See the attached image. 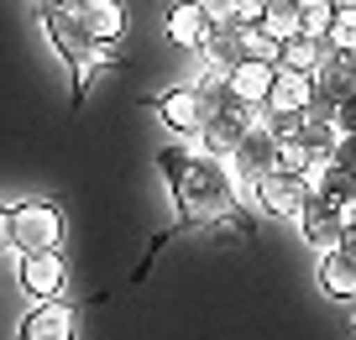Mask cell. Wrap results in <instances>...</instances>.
<instances>
[{
  "instance_id": "obj_6",
  "label": "cell",
  "mask_w": 356,
  "mask_h": 340,
  "mask_svg": "<svg viewBox=\"0 0 356 340\" xmlns=\"http://www.w3.org/2000/svg\"><path fill=\"white\" fill-rule=\"evenodd\" d=\"M299 236L314 246V252H335V246L346 241V231H351V220H346V204H335V199L325 194H309V204L299 209Z\"/></svg>"
},
{
  "instance_id": "obj_15",
  "label": "cell",
  "mask_w": 356,
  "mask_h": 340,
  "mask_svg": "<svg viewBox=\"0 0 356 340\" xmlns=\"http://www.w3.org/2000/svg\"><path fill=\"white\" fill-rule=\"evenodd\" d=\"M314 277H320V288H325L330 298H346V304L356 298V257L346 252V246H335V252H320V267H314Z\"/></svg>"
},
{
  "instance_id": "obj_24",
  "label": "cell",
  "mask_w": 356,
  "mask_h": 340,
  "mask_svg": "<svg viewBox=\"0 0 356 340\" xmlns=\"http://www.w3.org/2000/svg\"><path fill=\"white\" fill-rule=\"evenodd\" d=\"M335 163H341V168H356V131H341V142H335Z\"/></svg>"
},
{
  "instance_id": "obj_28",
  "label": "cell",
  "mask_w": 356,
  "mask_h": 340,
  "mask_svg": "<svg viewBox=\"0 0 356 340\" xmlns=\"http://www.w3.org/2000/svg\"><path fill=\"white\" fill-rule=\"evenodd\" d=\"M42 6H79V0H42Z\"/></svg>"
},
{
  "instance_id": "obj_11",
  "label": "cell",
  "mask_w": 356,
  "mask_h": 340,
  "mask_svg": "<svg viewBox=\"0 0 356 340\" xmlns=\"http://www.w3.org/2000/svg\"><path fill=\"white\" fill-rule=\"evenodd\" d=\"M273 74H278V63H262V58H241V63H236L231 74H220V79H225V89H231L236 105L262 110V105H267V89H273Z\"/></svg>"
},
{
  "instance_id": "obj_12",
  "label": "cell",
  "mask_w": 356,
  "mask_h": 340,
  "mask_svg": "<svg viewBox=\"0 0 356 340\" xmlns=\"http://www.w3.org/2000/svg\"><path fill=\"white\" fill-rule=\"evenodd\" d=\"M314 105V84L309 74H293V68L278 63V74H273V89H267V115H304V110Z\"/></svg>"
},
{
  "instance_id": "obj_1",
  "label": "cell",
  "mask_w": 356,
  "mask_h": 340,
  "mask_svg": "<svg viewBox=\"0 0 356 340\" xmlns=\"http://www.w3.org/2000/svg\"><path fill=\"white\" fill-rule=\"evenodd\" d=\"M173 199H178L184 225H220V220H231L241 209V178L231 173L225 157L200 152L173 178Z\"/></svg>"
},
{
  "instance_id": "obj_13",
  "label": "cell",
  "mask_w": 356,
  "mask_h": 340,
  "mask_svg": "<svg viewBox=\"0 0 356 340\" xmlns=\"http://www.w3.org/2000/svg\"><path fill=\"white\" fill-rule=\"evenodd\" d=\"M246 58V42H241V22H215V32L204 37L200 47V63L204 74H231L236 63Z\"/></svg>"
},
{
  "instance_id": "obj_4",
  "label": "cell",
  "mask_w": 356,
  "mask_h": 340,
  "mask_svg": "<svg viewBox=\"0 0 356 340\" xmlns=\"http://www.w3.org/2000/svg\"><path fill=\"white\" fill-rule=\"evenodd\" d=\"M225 163H231V173L241 178V188H252L257 178H267L273 168H278V136H273V126L262 121V110L252 115V126H246L241 147H236Z\"/></svg>"
},
{
  "instance_id": "obj_8",
  "label": "cell",
  "mask_w": 356,
  "mask_h": 340,
  "mask_svg": "<svg viewBox=\"0 0 356 340\" xmlns=\"http://www.w3.org/2000/svg\"><path fill=\"white\" fill-rule=\"evenodd\" d=\"M74 304L68 298H42V304H32L22 314V325H16V340H74Z\"/></svg>"
},
{
  "instance_id": "obj_16",
  "label": "cell",
  "mask_w": 356,
  "mask_h": 340,
  "mask_svg": "<svg viewBox=\"0 0 356 340\" xmlns=\"http://www.w3.org/2000/svg\"><path fill=\"white\" fill-rule=\"evenodd\" d=\"M79 22L95 42H121L126 37V6L121 0H79Z\"/></svg>"
},
{
  "instance_id": "obj_7",
  "label": "cell",
  "mask_w": 356,
  "mask_h": 340,
  "mask_svg": "<svg viewBox=\"0 0 356 340\" xmlns=\"http://www.w3.org/2000/svg\"><path fill=\"white\" fill-rule=\"evenodd\" d=\"M257 194V209H267V215H278V220H299V209L309 204V178L304 173H283V168H273L267 178H257L252 184Z\"/></svg>"
},
{
  "instance_id": "obj_25",
  "label": "cell",
  "mask_w": 356,
  "mask_h": 340,
  "mask_svg": "<svg viewBox=\"0 0 356 340\" xmlns=\"http://www.w3.org/2000/svg\"><path fill=\"white\" fill-rule=\"evenodd\" d=\"M335 126H341V131H356V95H346L341 105H335Z\"/></svg>"
},
{
  "instance_id": "obj_26",
  "label": "cell",
  "mask_w": 356,
  "mask_h": 340,
  "mask_svg": "<svg viewBox=\"0 0 356 340\" xmlns=\"http://www.w3.org/2000/svg\"><path fill=\"white\" fill-rule=\"evenodd\" d=\"M11 246V204H0V252Z\"/></svg>"
},
{
  "instance_id": "obj_18",
  "label": "cell",
  "mask_w": 356,
  "mask_h": 340,
  "mask_svg": "<svg viewBox=\"0 0 356 340\" xmlns=\"http://www.w3.org/2000/svg\"><path fill=\"white\" fill-rule=\"evenodd\" d=\"M299 22H304V0H267L262 11V26L278 42H289V37H299Z\"/></svg>"
},
{
  "instance_id": "obj_14",
  "label": "cell",
  "mask_w": 356,
  "mask_h": 340,
  "mask_svg": "<svg viewBox=\"0 0 356 340\" xmlns=\"http://www.w3.org/2000/svg\"><path fill=\"white\" fill-rule=\"evenodd\" d=\"M257 115V110H252ZM252 115H236V110H215L210 121H204V131H200V147L210 157H231L236 147H241V136H246V126H252Z\"/></svg>"
},
{
  "instance_id": "obj_27",
  "label": "cell",
  "mask_w": 356,
  "mask_h": 340,
  "mask_svg": "<svg viewBox=\"0 0 356 340\" xmlns=\"http://www.w3.org/2000/svg\"><path fill=\"white\" fill-rule=\"evenodd\" d=\"M204 6H210V11H215V22H220V11H225V0H204Z\"/></svg>"
},
{
  "instance_id": "obj_3",
  "label": "cell",
  "mask_w": 356,
  "mask_h": 340,
  "mask_svg": "<svg viewBox=\"0 0 356 340\" xmlns=\"http://www.w3.org/2000/svg\"><path fill=\"white\" fill-rule=\"evenodd\" d=\"M157 115H163V126L173 136H200L204 121L215 115V105H210V95H204V84L194 79V84L163 89V95H157Z\"/></svg>"
},
{
  "instance_id": "obj_2",
  "label": "cell",
  "mask_w": 356,
  "mask_h": 340,
  "mask_svg": "<svg viewBox=\"0 0 356 340\" xmlns=\"http://www.w3.org/2000/svg\"><path fill=\"white\" fill-rule=\"evenodd\" d=\"M68 220L53 199H22L11 204V252H58Z\"/></svg>"
},
{
  "instance_id": "obj_5",
  "label": "cell",
  "mask_w": 356,
  "mask_h": 340,
  "mask_svg": "<svg viewBox=\"0 0 356 340\" xmlns=\"http://www.w3.org/2000/svg\"><path fill=\"white\" fill-rule=\"evenodd\" d=\"M16 277H22V293L32 298V304L68 293V262H63V252H16Z\"/></svg>"
},
{
  "instance_id": "obj_10",
  "label": "cell",
  "mask_w": 356,
  "mask_h": 340,
  "mask_svg": "<svg viewBox=\"0 0 356 340\" xmlns=\"http://www.w3.org/2000/svg\"><path fill=\"white\" fill-rule=\"evenodd\" d=\"M309 84H314V105H341L346 95H356V58L351 53H325V63L309 74Z\"/></svg>"
},
{
  "instance_id": "obj_22",
  "label": "cell",
  "mask_w": 356,
  "mask_h": 340,
  "mask_svg": "<svg viewBox=\"0 0 356 340\" xmlns=\"http://www.w3.org/2000/svg\"><path fill=\"white\" fill-rule=\"evenodd\" d=\"M330 16H335V0H304L299 37H325V32H330Z\"/></svg>"
},
{
  "instance_id": "obj_30",
  "label": "cell",
  "mask_w": 356,
  "mask_h": 340,
  "mask_svg": "<svg viewBox=\"0 0 356 340\" xmlns=\"http://www.w3.org/2000/svg\"><path fill=\"white\" fill-rule=\"evenodd\" d=\"M335 6H356V0H335Z\"/></svg>"
},
{
  "instance_id": "obj_29",
  "label": "cell",
  "mask_w": 356,
  "mask_h": 340,
  "mask_svg": "<svg viewBox=\"0 0 356 340\" xmlns=\"http://www.w3.org/2000/svg\"><path fill=\"white\" fill-rule=\"evenodd\" d=\"M351 330H356V298H351Z\"/></svg>"
},
{
  "instance_id": "obj_23",
  "label": "cell",
  "mask_w": 356,
  "mask_h": 340,
  "mask_svg": "<svg viewBox=\"0 0 356 340\" xmlns=\"http://www.w3.org/2000/svg\"><path fill=\"white\" fill-rule=\"evenodd\" d=\"M262 11H267V0H225L220 22H241V26H252V22H262Z\"/></svg>"
},
{
  "instance_id": "obj_17",
  "label": "cell",
  "mask_w": 356,
  "mask_h": 340,
  "mask_svg": "<svg viewBox=\"0 0 356 340\" xmlns=\"http://www.w3.org/2000/svg\"><path fill=\"white\" fill-rule=\"evenodd\" d=\"M325 53H330V42H325V37H289L278 63L293 68V74H314V68L325 63Z\"/></svg>"
},
{
  "instance_id": "obj_9",
  "label": "cell",
  "mask_w": 356,
  "mask_h": 340,
  "mask_svg": "<svg viewBox=\"0 0 356 340\" xmlns=\"http://www.w3.org/2000/svg\"><path fill=\"white\" fill-rule=\"evenodd\" d=\"M168 42H178L184 53H200L204 37L215 32V11L204 0H173V11H168Z\"/></svg>"
},
{
  "instance_id": "obj_21",
  "label": "cell",
  "mask_w": 356,
  "mask_h": 340,
  "mask_svg": "<svg viewBox=\"0 0 356 340\" xmlns=\"http://www.w3.org/2000/svg\"><path fill=\"white\" fill-rule=\"evenodd\" d=\"M309 163H314V152L304 147L299 131H293V136H278V168H283V173H304Z\"/></svg>"
},
{
  "instance_id": "obj_20",
  "label": "cell",
  "mask_w": 356,
  "mask_h": 340,
  "mask_svg": "<svg viewBox=\"0 0 356 340\" xmlns=\"http://www.w3.org/2000/svg\"><path fill=\"white\" fill-rule=\"evenodd\" d=\"M241 42H246V58H262V63H278V58H283V42H278L273 32H267L262 22L241 26Z\"/></svg>"
},
{
  "instance_id": "obj_19",
  "label": "cell",
  "mask_w": 356,
  "mask_h": 340,
  "mask_svg": "<svg viewBox=\"0 0 356 340\" xmlns=\"http://www.w3.org/2000/svg\"><path fill=\"white\" fill-rule=\"evenodd\" d=\"M325 42H330L335 53H351V58H356V6H335V16H330V32H325Z\"/></svg>"
}]
</instances>
